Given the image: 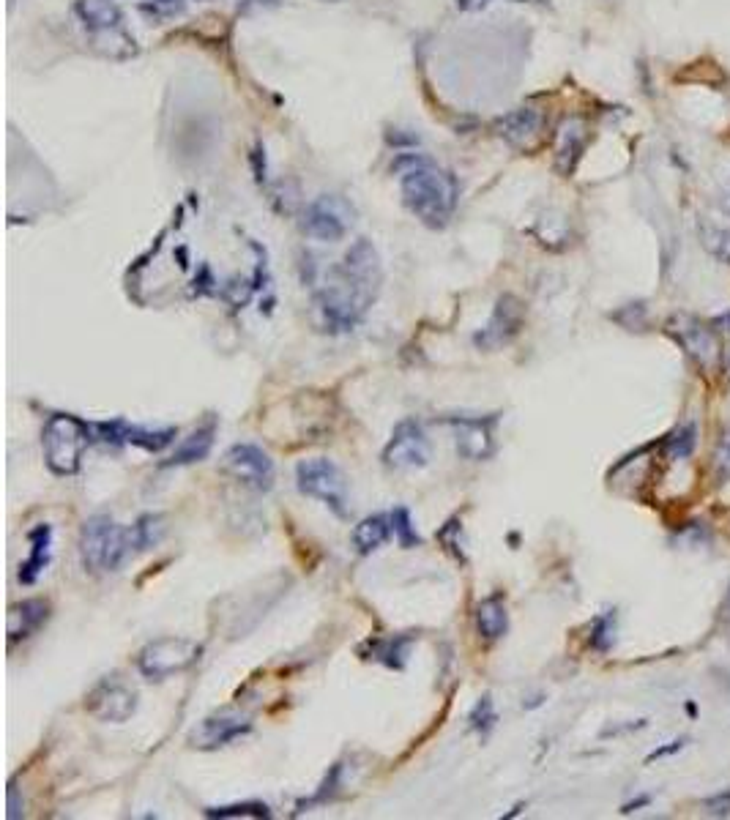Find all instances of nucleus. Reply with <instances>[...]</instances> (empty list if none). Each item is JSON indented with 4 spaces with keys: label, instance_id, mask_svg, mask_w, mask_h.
Instances as JSON below:
<instances>
[{
    "label": "nucleus",
    "instance_id": "obj_4",
    "mask_svg": "<svg viewBox=\"0 0 730 820\" xmlns=\"http://www.w3.org/2000/svg\"><path fill=\"white\" fill-rule=\"evenodd\" d=\"M134 547L132 528H121L113 517L96 514L80 528V555L91 572H115Z\"/></svg>",
    "mask_w": 730,
    "mask_h": 820
},
{
    "label": "nucleus",
    "instance_id": "obj_16",
    "mask_svg": "<svg viewBox=\"0 0 730 820\" xmlns=\"http://www.w3.org/2000/svg\"><path fill=\"white\" fill-rule=\"evenodd\" d=\"M588 126L583 118H566L556 132V170L561 175L575 173L580 156L586 151Z\"/></svg>",
    "mask_w": 730,
    "mask_h": 820
},
{
    "label": "nucleus",
    "instance_id": "obj_11",
    "mask_svg": "<svg viewBox=\"0 0 730 820\" xmlns=\"http://www.w3.org/2000/svg\"><path fill=\"white\" fill-rule=\"evenodd\" d=\"M85 711L102 722H126L137 711V692L118 678H104L91 689Z\"/></svg>",
    "mask_w": 730,
    "mask_h": 820
},
{
    "label": "nucleus",
    "instance_id": "obj_13",
    "mask_svg": "<svg viewBox=\"0 0 730 820\" xmlns=\"http://www.w3.org/2000/svg\"><path fill=\"white\" fill-rule=\"evenodd\" d=\"M520 326H523V307H520V301L512 296L498 298V304H495L493 309V318H490V323L473 337V342H476L479 348H501L509 339L517 337Z\"/></svg>",
    "mask_w": 730,
    "mask_h": 820
},
{
    "label": "nucleus",
    "instance_id": "obj_27",
    "mask_svg": "<svg viewBox=\"0 0 730 820\" xmlns=\"http://www.w3.org/2000/svg\"><path fill=\"white\" fill-rule=\"evenodd\" d=\"M695 443H698V430L687 424V427H681L668 438V454L673 460H687L689 454L695 451Z\"/></svg>",
    "mask_w": 730,
    "mask_h": 820
},
{
    "label": "nucleus",
    "instance_id": "obj_24",
    "mask_svg": "<svg viewBox=\"0 0 730 820\" xmlns=\"http://www.w3.org/2000/svg\"><path fill=\"white\" fill-rule=\"evenodd\" d=\"M413 646V635H394L383 637V640H372L370 659L391 667V670H402L408 665V651Z\"/></svg>",
    "mask_w": 730,
    "mask_h": 820
},
{
    "label": "nucleus",
    "instance_id": "obj_14",
    "mask_svg": "<svg viewBox=\"0 0 730 820\" xmlns=\"http://www.w3.org/2000/svg\"><path fill=\"white\" fill-rule=\"evenodd\" d=\"M252 730V722L241 714H214L200 722V728L192 733V747L197 749H219L236 741V738L247 736Z\"/></svg>",
    "mask_w": 730,
    "mask_h": 820
},
{
    "label": "nucleus",
    "instance_id": "obj_8",
    "mask_svg": "<svg viewBox=\"0 0 730 820\" xmlns=\"http://www.w3.org/2000/svg\"><path fill=\"white\" fill-rule=\"evenodd\" d=\"M432 457L430 441L424 435V427L419 421L405 419L400 421L394 432H391L389 443L383 449V465H389L394 471H413V468H424Z\"/></svg>",
    "mask_w": 730,
    "mask_h": 820
},
{
    "label": "nucleus",
    "instance_id": "obj_9",
    "mask_svg": "<svg viewBox=\"0 0 730 820\" xmlns=\"http://www.w3.org/2000/svg\"><path fill=\"white\" fill-rule=\"evenodd\" d=\"M668 334L679 342L681 350H684L689 359L695 361L703 372H711V369L717 367V359H720L717 337H714L711 326H706L703 320H698L695 315H684V312H679V315L668 323Z\"/></svg>",
    "mask_w": 730,
    "mask_h": 820
},
{
    "label": "nucleus",
    "instance_id": "obj_29",
    "mask_svg": "<svg viewBox=\"0 0 730 820\" xmlns=\"http://www.w3.org/2000/svg\"><path fill=\"white\" fill-rule=\"evenodd\" d=\"M140 9L156 22L175 20V17H181L186 11V0H145Z\"/></svg>",
    "mask_w": 730,
    "mask_h": 820
},
{
    "label": "nucleus",
    "instance_id": "obj_37",
    "mask_svg": "<svg viewBox=\"0 0 730 820\" xmlns=\"http://www.w3.org/2000/svg\"><path fill=\"white\" fill-rule=\"evenodd\" d=\"M9 818H20V804H17V785H9Z\"/></svg>",
    "mask_w": 730,
    "mask_h": 820
},
{
    "label": "nucleus",
    "instance_id": "obj_39",
    "mask_svg": "<svg viewBox=\"0 0 730 820\" xmlns=\"http://www.w3.org/2000/svg\"><path fill=\"white\" fill-rule=\"evenodd\" d=\"M326 3H337V0H326Z\"/></svg>",
    "mask_w": 730,
    "mask_h": 820
},
{
    "label": "nucleus",
    "instance_id": "obj_36",
    "mask_svg": "<svg viewBox=\"0 0 730 820\" xmlns=\"http://www.w3.org/2000/svg\"><path fill=\"white\" fill-rule=\"evenodd\" d=\"M487 3H490V0H454V6L460 11H479L484 9Z\"/></svg>",
    "mask_w": 730,
    "mask_h": 820
},
{
    "label": "nucleus",
    "instance_id": "obj_6",
    "mask_svg": "<svg viewBox=\"0 0 730 820\" xmlns=\"http://www.w3.org/2000/svg\"><path fill=\"white\" fill-rule=\"evenodd\" d=\"M203 648L197 646L195 640H186V637H159L154 643L140 651L137 656V667L148 681H165V678L175 676V673H184L200 659Z\"/></svg>",
    "mask_w": 730,
    "mask_h": 820
},
{
    "label": "nucleus",
    "instance_id": "obj_35",
    "mask_svg": "<svg viewBox=\"0 0 730 820\" xmlns=\"http://www.w3.org/2000/svg\"><path fill=\"white\" fill-rule=\"evenodd\" d=\"M706 812L709 815H717V818H725V815H730V790H725V793H717V796H711L706 804Z\"/></svg>",
    "mask_w": 730,
    "mask_h": 820
},
{
    "label": "nucleus",
    "instance_id": "obj_1",
    "mask_svg": "<svg viewBox=\"0 0 730 820\" xmlns=\"http://www.w3.org/2000/svg\"><path fill=\"white\" fill-rule=\"evenodd\" d=\"M383 282V266L378 249L359 238L350 246L342 263L329 268L326 282L318 290V309L331 331H350L364 320L378 298Z\"/></svg>",
    "mask_w": 730,
    "mask_h": 820
},
{
    "label": "nucleus",
    "instance_id": "obj_15",
    "mask_svg": "<svg viewBox=\"0 0 730 820\" xmlns=\"http://www.w3.org/2000/svg\"><path fill=\"white\" fill-rule=\"evenodd\" d=\"M74 17L83 22V28L96 36L124 31V11L115 0H74Z\"/></svg>",
    "mask_w": 730,
    "mask_h": 820
},
{
    "label": "nucleus",
    "instance_id": "obj_17",
    "mask_svg": "<svg viewBox=\"0 0 730 820\" xmlns=\"http://www.w3.org/2000/svg\"><path fill=\"white\" fill-rule=\"evenodd\" d=\"M698 238L703 249L720 263H730V211L709 208L698 216Z\"/></svg>",
    "mask_w": 730,
    "mask_h": 820
},
{
    "label": "nucleus",
    "instance_id": "obj_18",
    "mask_svg": "<svg viewBox=\"0 0 730 820\" xmlns=\"http://www.w3.org/2000/svg\"><path fill=\"white\" fill-rule=\"evenodd\" d=\"M493 421L482 419H452L457 432V454L465 460H487L493 454Z\"/></svg>",
    "mask_w": 730,
    "mask_h": 820
},
{
    "label": "nucleus",
    "instance_id": "obj_3",
    "mask_svg": "<svg viewBox=\"0 0 730 820\" xmlns=\"http://www.w3.org/2000/svg\"><path fill=\"white\" fill-rule=\"evenodd\" d=\"M93 443V427L72 413H52L42 432L44 462L55 476H77L85 449Z\"/></svg>",
    "mask_w": 730,
    "mask_h": 820
},
{
    "label": "nucleus",
    "instance_id": "obj_21",
    "mask_svg": "<svg viewBox=\"0 0 730 820\" xmlns=\"http://www.w3.org/2000/svg\"><path fill=\"white\" fill-rule=\"evenodd\" d=\"M214 435H216V421L208 419L203 427H197L189 438H186L170 460L165 462L167 468H178V465H192V462L206 460L211 449H214Z\"/></svg>",
    "mask_w": 730,
    "mask_h": 820
},
{
    "label": "nucleus",
    "instance_id": "obj_2",
    "mask_svg": "<svg viewBox=\"0 0 730 820\" xmlns=\"http://www.w3.org/2000/svg\"><path fill=\"white\" fill-rule=\"evenodd\" d=\"M397 170L405 208L430 230H443L449 225L460 203L457 178L424 156H402Z\"/></svg>",
    "mask_w": 730,
    "mask_h": 820
},
{
    "label": "nucleus",
    "instance_id": "obj_7",
    "mask_svg": "<svg viewBox=\"0 0 730 820\" xmlns=\"http://www.w3.org/2000/svg\"><path fill=\"white\" fill-rule=\"evenodd\" d=\"M350 225H353V205L337 195H320L318 200L304 208V219H301V230L315 241H342L348 236Z\"/></svg>",
    "mask_w": 730,
    "mask_h": 820
},
{
    "label": "nucleus",
    "instance_id": "obj_34",
    "mask_svg": "<svg viewBox=\"0 0 730 820\" xmlns=\"http://www.w3.org/2000/svg\"><path fill=\"white\" fill-rule=\"evenodd\" d=\"M282 3H285V0H241V3H238V14L252 17V14H263V11L279 9Z\"/></svg>",
    "mask_w": 730,
    "mask_h": 820
},
{
    "label": "nucleus",
    "instance_id": "obj_40",
    "mask_svg": "<svg viewBox=\"0 0 730 820\" xmlns=\"http://www.w3.org/2000/svg\"><path fill=\"white\" fill-rule=\"evenodd\" d=\"M200 3H208V0H200Z\"/></svg>",
    "mask_w": 730,
    "mask_h": 820
},
{
    "label": "nucleus",
    "instance_id": "obj_32",
    "mask_svg": "<svg viewBox=\"0 0 730 820\" xmlns=\"http://www.w3.org/2000/svg\"><path fill=\"white\" fill-rule=\"evenodd\" d=\"M714 473H717V482H728L730 479V427H725L714 449Z\"/></svg>",
    "mask_w": 730,
    "mask_h": 820
},
{
    "label": "nucleus",
    "instance_id": "obj_12",
    "mask_svg": "<svg viewBox=\"0 0 730 820\" xmlns=\"http://www.w3.org/2000/svg\"><path fill=\"white\" fill-rule=\"evenodd\" d=\"M495 132L501 140L520 148V151H534L542 143V132H545V115L536 107H517L512 113L495 121Z\"/></svg>",
    "mask_w": 730,
    "mask_h": 820
},
{
    "label": "nucleus",
    "instance_id": "obj_28",
    "mask_svg": "<svg viewBox=\"0 0 730 820\" xmlns=\"http://www.w3.org/2000/svg\"><path fill=\"white\" fill-rule=\"evenodd\" d=\"M468 722H471V730L482 733V736H487V733L495 728V722H498V714H495L493 700H490V695H484L482 700H479V703L473 706V711L468 714Z\"/></svg>",
    "mask_w": 730,
    "mask_h": 820
},
{
    "label": "nucleus",
    "instance_id": "obj_26",
    "mask_svg": "<svg viewBox=\"0 0 730 820\" xmlns=\"http://www.w3.org/2000/svg\"><path fill=\"white\" fill-rule=\"evenodd\" d=\"M132 536H134V547L137 550H148L154 547L159 539H162V517H154V514H145L137 520V525H132Z\"/></svg>",
    "mask_w": 730,
    "mask_h": 820
},
{
    "label": "nucleus",
    "instance_id": "obj_20",
    "mask_svg": "<svg viewBox=\"0 0 730 820\" xmlns=\"http://www.w3.org/2000/svg\"><path fill=\"white\" fill-rule=\"evenodd\" d=\"M50 618V605L44 599H25L9 610V643L25 640L39 632Z\"/></svg>",
    "mask_w": 730,
    "mask_h": 820
},
{
    "label": "nucleus",
    "instance_id": "obj_41",
    "mask_svg": "<svg viewBox=\"0 0 730 820\" xmlns=\"http://www.w3.org/2000/svg\"><path fill=\"white\" fill-rule=\"evenodd\" d=\"M520 3H525V0H520Z\"/></svg>",
    "mask_w": 730,
    "mask_h": 820
},
{
    "label": "nucleus",
    "instance_id": "obj_23",
    "mask_svg": "<svg viewBox=\"0 0 730 820\" xmlns=\"http://www.w3.org/2000/svg\"><path fill=\"white\" fill-rule=\"evenodd\" d=\"M391 536V514H372L353 528V544L361 555L381 550Z\"/></svg>",
    "mask_w": 730,
    "mask_h": 820
},
{
    "label": "nucleus",
    "instance_id": "obj_30",
    "mask_svg": "<svg viewBox=\"0 0 730 820\" xmlns=\"http://www.w3.org/2000/svg\"><path fill=\"white\" fill-rule=\"evenodd\" d=\"M208 818H268L266 804H233V807H214L206 810Z\"/></svg>",
    "mask_w": 730,
    "mask_h": 820
},
{
    "label": "nucleus",
    "instance_id": "obj_10",
    "mask_svg": "<svg viewBox=\"0 0 730 820\" xmlns=\"http://www.w3.org/2000/svg\"><path fill=\"white\" fill-rule=\"evenodd\" d=\"M225 468L238 482L247 484L252 490L268 492L274 487V460L266 451L255 446V443H236L233 449H227Z\"/></svg>",
    "mask_w": 730,
    "mask_h": 820
},
{
    "label": "nucleus",
    "instance_id": "obj_22",
    "mask_svg": "<svg viewBox=\"0 0 730 820\" xmlns=\"http://www.w3.org/2000/svg\"><path fill=\"white\" fill-rule=\"evenodd\" d=\"M476 629L484 640H498V637L506 635L509 629V613H506L504 596L495 594L487 596L484 602H479L476 607Z\"/></svg>",
    "mask_w": 730,
    "mask_h": 820
},
{
    "label": "nucleus",
    "instance_id": "obj_38",
    "mask_svg": "<svg viewBox=\"0 0 730 820\" xmlns=\"http://www.w3.org/2000/svg\"><path fill=\"white\" fill-rule=\"evenodd\" d=\"M725 200H728V208H730V181H728V186H725Z\"/></svg>",
    "mask_w": 730,
    "mask_h": 820
},
{
    "label": "nucleus",
    "instance_id": "obj_33",
    "mask_svg": "<svg viewBox=\"0 0 730 820\" xmlns=\"http://www.w3.org/2000/svg\"><path fill=\"white\" fill-rule=\"evenodd\" d=\"M460 520H449V523L443 525L441 533H438V542L449 550V553L457 558V561H465V553H463V544H460V539H457V533H460Z\"/></svg>",
    "mask_w": 730,
    "mask_h": 820
},
{
    "label": "nucleus",
    "instance_id": "obj_5",
    "mask_svg": "<svg viewBox=\"0 0 730 820\" xmlns=\"http://www.w3.org/2000/svg\"><path fill=\"white\" fill-rule=\"evenodd\" d=\"M296 487L301 495L326 503L337 517L348 514V492H345V476L331 460L315 457L301 460L296 465Z\"/></svg>",
    "mask_w": 730,
    "mask_h": 820
},
{
    "label": "nucleus",
    "instance_id": "obj_25",
    "mask_svg": "<svg viewBox=\"0 0 730 820\" xmlns=\"http://www.w3.org/2000/svg\"><path fill=\"white\" fill-rule=\"evenodd\" d=\"M391 533H394V539H397V544H400L402 550L422 547V536L416 531L411 512H408L405 506H397V509L391 512Z\"/></svg>",
    "mask_w": 730,
    "mask_h": 820
},
{
    "label": "nucleus",
    "instance_id": "obj_19",
    "mask_svg": "<svg viewBox=\"0 0 730 820\" xmlns=\"http://www.w3.org/2000/svg\"><path fill=\"white\" fill-rule=\"evenodd\" d=\"M28 542H31V553L28 558L20 564V583L22 585H33L42 572L50 566L52 561V528L47 523L36 525L28 531Z\"/></svg>",
    "mask_w": 730,
    "mask_h": 820
},
{
    "label": "nucleus",
    "instance_id": "obj_31",
    "mask_svg": "<svg viewBox=\"0 0 730 820\" xmlns=\"http://www.w3.org/2000/svg\"><path fill=\"white\" fill-rule=\"evenodd\" d=\"M613 632H616L613 613L599 615L597 621H594V632H591V646L597 648V651H607V648L613 646Z\"/></svg>",
    "mask_w": 730,
    "mask_h": 820
}]
</instances>
